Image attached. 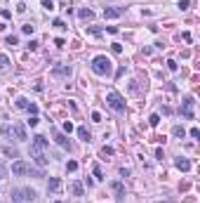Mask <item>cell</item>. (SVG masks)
<instances>
[{
    "label": "cell",
    "mask_w": 200,
    "mask_h": 203,
    "mask_svg": "<svg viewBox=\"0 0 200 203\" xmlns=\"http://www.w3.org/2000/svg\"><path fill=\"white\" fill-rule=\"evenodd\" d=\"M42 7H45L47 12H52L54 10V2H52V0H42Z\"/></svg>",
    "instance_id": "cell-26"
},
{
    "label": "cell",
    "mask_w": 200,
    "mask_h": 203,
    "mask_svg": "<svg viewBox=\"0 0 200 203\" xmlns=\"http://www.w3.org/2000/svg\"><path fill=\"white\" fill-rule=\"evenodd\" d=\"M38 123H40V121H38V116H31V118H28V125H31V128H36Z\"/></svg>",
    "instance_id": "cell-34"
},
{
    "label": "cell",
    "mask_w": 200,
    "mask_h": 203,
    "mask_svg": "<svg viewBox=\"0 0 200 203\" xmlns=\"http://www.w3.org/2000/svg\"><path fill=\"white\" fill-rule=\"evenodd\" d=\"M111 50H113L116 54H120V52H122V45H120V43H113V45H111Z\"/></svg>",
    "instance_id": "cell-33"
},
{
    "label": "cell",
    "mask_w": 200,
    "mask_h": 203,
    "mask_svg": "<svg viewBox=\"0 0 200 203\" xmlns=\"http://www.w3.org/2000/svg\"><path fill=\"white\" fill-rule=\"evenodd\" d=\"M2 154L10 156V158H17V156H19V151H17L14 146H2Z\"/></svg>",
    "instance_id": "cell-16"
},
{
    "label": "cell",
    "mask_w": 200,
    "mask_h": 203,
    "mask_svg": "<svg viewBox=\"0 0 200 203\" xmlns=\"http://www.w3.org/2000/svg\"><path fill=\"white\" fill-rule=\"evenodd\" d=\"M2 28H5V24H2V22H0V31H2Z\"/></svg>",
    "instance_id": "cell-42"
},
{
    "label": "cell",
    "mask_w": 200,
    "mask_h": 203,
    "mask_svg": "<svg viewBox=\"0 0 200 203\" xmlns=\"http://www.w3.org/2000/svg\"><path fill=\"white\" fill-rule=\"evenodd\" d=\"M52 73H54V76H59V78H71L73 69H71V66H54Z\"/></svg>",
    "instance_id": "cell-10"
},
{
    "label": "cell",
    "mask_w": 200,
    "mask_h": 203,
    "mask_svg": "<svg viewBox=\"0 0 200 203\" xmlns=\"http://www.w3.org/2000/svg\"><path fill=\"white\" fill-rule=\"evenodd\" d=\"M0 14H2V19H12V12H10V10H2Z\"/></svg>",
    "instance_id": "cell-39"
},
{
    "label": "cell",
    "mask_w": 200,
    "mask_h": 203,
    "mask_svg": "<svg viewBox=\"0 0 200 203\" xmlns=\"http://www.w3.org/2000/svg\"><path fill=\"white\" fill-rule=\"evenodd\" d=\"M78 17H80V19H94V12H92V10H80Z\"/></svg>",
    "instance_id": "cell-21"
},
{
    "label": "cell",
    "mask_w": 200,
    "mask_h": 203,
    "mask_svg": "<svg viewBox=\"0 0 200 203\" xmlns=\"http://www.w3.org/2000/svg\"><path fill=\"white\" fill-rule=\"evenodd\" d=\"M101 154H104V156H111V154H113V149H111V146H104V149H101Z\"/></svg>",
    "instance_id": "cell-41"
},
{
    "label": "cell",
    "mask_w": 200,
    "mask_h": 203,
    "mask_svg": "<svg viewBox=\"0 0 200 203\" xmlns=\"http://www.w3.org/2000/svg\"><path fill=\"white\" fill-rule=\"evenodd\" d=\"M69 191L73 194V196H83V184H80V182H71V184H69Z\"/></svg>",
    "instance_id": "cell-14"
},
{
    "label": "cell",
    "mask_w": 200,
    "mask_h": 203,
    "mask_svg": "<svg viewBox=\"0 0 200 203\" xmlns=\"http://www.w3.org/2000/svg\"><path fill=\"white\" fill-rule=\"evenodd\" d=\"M26 111H28V113H33V116H36V113H38V106H36V104H31V106H28Z\"/></svg>",
    "instance_id": "cell-40"
},
{
    "label": "cell",
    "mask_w": 200,
    "mask_h": 203,
    "mask_svg": "<svg viewBox=\"0 0 200 203\" xmlns=\"http://www.w3.org/2000/svg\"><path fill=\"white\" fill-rule=\"evenodd\" d=\"M92 121H94V123H101V113L99 111H92Z\"/></svg>",
    "instance_id": "cell-35"
},
{
    "label": "cell",
    "mask_w": 200,
    "mask_h": 203,
    "mask_svg": "<svg viewBox=\"0 0 200 203\" xmlns=\"http://www.w3.org/2000/svg\"><path fill=\"white\" fill-rule=\"evenodd\" d=\"M28 154H31V158L36 161V163H38L40 168H45V166H47V158H45V154H42L40 149H36V146H31V151H28Z\"/></svg>",
    "instance_id": "cell-6"
},
{
    "label": "cell",
    "mask_w": 200,
    "mask_h": 203,
    "mask_svg": "<svg viewBox=\"0 0 200 203\" xmlns=\"http://www.w3.org/2000/svg\"><path fill=\"white\" fill-rule=\"evenodd\" d=\"M17 106H19V109H28V106H31V102H28L26 97H19V99H17Z\"/></svg>",
    "instance_id": "cell-22"
},
{
    "label": "cell",
    "mask_w": 200,
    "mask_h": 203,
    "mask_svg": "<svg viewBox=\"0 0 200 203\" xmlns=\"http://www.w3.org/2000/svg\"><path fill=\"white\" fill-rule=\"evenodd\" d=\"M5 43H7V45H17V43H19V38H17V36H7Z\"/></svg>",
    "instance_id": "cell-29"
},
{
    "label": "cell",
    "mask_w": 200,
    "mask_h": 203,
    "mask_svg": "<svg viewBox=\"0 0 200 203\" xmlns=\"http://www.w3.org/2000/svg\"><path fill=\"white\" fill-rule=\"evenodd\" d=\"M188 135H191L193 139H198V137H200V130H198V128H191V132H188Z\"/></svg>",
    "instance_id": "cell-37"
},
{
    "label": "cell",
    "mask_w": 200,
    "mask_h": 203,
    "mask_svg": "<svg viewBox=\"0 0 200 203\" xmlns=\"http://www.w3.org/2000/svg\"><path fill=\"white\" fill-rule=\"evenodd\" d=\"M10 132H12V128H10V125H2V130H0V135H2V137H10Z\"/></svg>",
    "instance_id": "cell-32"
},
{
    "label": "cell",
    "mask_w": 200,
    "mask_h": 203,
    "mask_svg": "<svg viewBox=\"0 0 200 203\" xmlns=\"http://www.w3.org/2000/svg\"><path fill=\"white\" fill-rule=\"evenodd\" d=\"M92 172H94V177H97V180H106V177H104V170H101V166H99V163H94V166H92Z\"/></svg>",
    "instance_id": "cell-17"
},
{
    "label": "cell",
    "mask_w": 200,
    "mask_h": 203,
    "mask_svg": "<svg viewBox=\"0 0 200 203\" xmlns=\"http://www.w3.org/2000/svg\"><path fill=\"white\" fill-rule=\"evenodd\" d=\"M172 135H174V137H181V139H184V137H186V130L181 128V125H174V128H172Z\"/></svg>",
    "instance_id": "cell-18"
},
{
    "label": "cell",
    "mask_w": 200,
    "mask_h": 203,
    "mask_svg": "<svg viewBox=\"0 0 200 203\" xmlns=\"http://www.w3.org/2000/svg\"><path fill=\"white\" fill-rule=\"evenodd\" d=\"M12 132H14V137L19 139V142H26V139H28V135H26V128H24L21 123H14V125H12Z\"/></svg>",
    "instance_id": "cell-9"
},
{
    "label": "cell",
    "mask_w": 200,
    "mask_h": 203,
    "mask_svg": "<svg viewBox=\"0 0 200 203\" xmlns=\"http://www.w3.org/2000/svg\"><path fill=\"white\" fill-rule=\"evenodd\" d=\"M106 104H108L113 111H118V113H125V99H122L118 92H108L106 95Z\"/></svg>",
    "instance_id": "cell-4"
},
{
    "label": "cell",
    "mask_w": 200,
    "mask_h": 203,
    "mask_svg": "<svg viewBox=\"0 0 200 203\" xmlns=\"http://www.w3.org/2000/svg\"><path fill=\"white\" fill-rule=\"evenodd\" d=\"M174 166L179 168L181 172H188L191 170V161L188 158H177V161H174Z\"/></svg>",
    "instance_id": "cell-13"
},
{
    "label": "cell",
    "mask_w": 200,
    "mask_h": 203,
    "mask_svg": "<svg viewBox=\"0 0 200 203\" xmlns=\"http://www.w3.org/2000/svg\"><path fill=\"white\" fill-rule=\"evenodd\" d=\"M59 187H61V180H59V177H50V182H47V191H57Z\"/></svg>",
    "instance_id": "cell-15"
},
{
    "label": "cell",
    "mask_w": 200,
    "mask_h": 203,
    "mask_svg": "<svg viewBox=\"0 0 200 203\" xmlns=\"http://www.w3.org/2000/svg\"><path fill=\"white\" fill-rule=\"evenodd\" d=\"M54 139H57V144L61 146V149H69V151H71V142H69V137H66V135L57 132V135H54Z\"/></svg>",
    "instance_id": "cell-12"
},
{
    "label": "cell",
    "mask_w": 200,
    "mask_h": 203,
    "mask_svg": "<svg viewBox=\"0 0 200 203\" xmlns=\"http://www.w3.org/2000/svg\"><path fill=\"white\" fill-rule=\"evenodd\" d=\"M31 146H36V149H40V151H45L50 146V139L45 137V135H36V137H33V144Z\"/></svg>",
    "instance_id": "cell-8"
},
{
    "label": "cell",
    "mask_w": 200,
    "mask_h": 203,
    "mask_svg": "<svg viewBox=\"0 0 200 203\" xmlns=\"http://www.w3.org/2000/svg\"><path fill=\"white\" fill-rule=\"evenodd\" d=\"M78 137L83 139V142H90V130L87 128H78Z\"/></svg>",
    "instance_id": "cell-19"
},
{
    "label": "cell",
    "mask_w": 200,
    "mask_h": 203,
    "mask_svg": "<svg viewBox=\"0 0 200 203\" xmlns=\"http://www.w3.org/2000/svg\"><path fill=\"white\" fill-rule=\"evenodd\" d=\"M125 14V7H104V17L106 19H118Z\"/></svg>",
    "instance_id": "cell-7"
},
{
    "label": "cell",
    "mask_w": 200,
    "mask_h": 203,
    "mask_svg": "<svg viewBox=\"0 0 200 203\" xmlns=\"http://www.w3.org/2000/svg\"><path fill=\"white\" fill-rule=\"evenodd\" d=\"M38 198V194L33 189H14L12 191V201L14 203H33Z\"/></svg>",
    "instance_id": "cell-3"
},
{
    "label": "cell",
    "mask_w": 200,
    "mask_h": 203,
    "mask_svg": "<svg viewBox=\"0 0 200 203\" xmlns=\"http://www.w3.org/2000/svg\"><path fill=\"white\" fill-rule=\"evenodd\" d=\"M177 7H179V10H188L191 2H188V0H179V2H177Z\"/></svg>",
    "instance_id": "cell-27"
},
{
    "label": "cell",
    "mask_w": 200,
    "mask_h": 203,
    "mask_svg": "<svg viewBox=\"0 0 200 203\" xmlns=\"http://www.w3.org/2000/svg\"><path fill=\"white\" fill-rule=\"evenodd\" d=\"M111 189L116 191V198H118V201H122V198H125V187H122V182H111Z\"/></svg>",
    "instance_id": "cell-11"
},
{
    "label": "cell",
    "mask_w": 200,
    "mask_h": 203,
    "mask_svg": "<svg viewBox=\"0 0 200 203\" xmlns=\"http://www.w3.org/2000/svg\"><path fill=\"white\" fill-rule=\"evenodd\" d=\"M92 71H94L97 76H108L111 71H113V64H111L108 57L99 54V57H94V62H92Z\"/></svg>",
    "instance_id": "cell-2"
},
{
    "label": "cell",
    "mask_w": 200,
    "mask_h": 203,
    "mask_svg": "<svg viewBox=\"0 0 200 203\" xmlns=\"http://www.w3.org/2000/svg\"><path fill=\"white\" fill-rule=\"evenodd\" d=\"M167 69H169V71H177V69H179V64H177L174 59H167Z\"/></svg>",
    "instance_id": "cell-28"
},
{
    "label": "cell",
    "mask_w": 200,
    "mask_h": 203,
    "mask_svg": "<svg viewBox=\"0 0 200 203\" xmlns=\"http://www.w3.org/2000/svg\"><path fill=\"white\" fill-rule=\"evenodd\" d=\"M64 132H73V123L71 121H64Z\"/></svg>",
    "instance_id": "cell-31"
},
{
    "label": "cell",
    "mask_w": 200,
    "mask_h": 203,
    "mask_svg": "<svg viewBox=\"0 0 200 203\" xmlns=\"http://www.w3.org/2000/svg\"><path fill=\"white\" fill-rule=\"evenodd\" d=\"M148 123H151L153 128H158V125H160V116H158V113H153V116L148 118Z\"/></svg>",
    "instance_id": "cell-23"
},
{
    "label": "cell",
    "mask_w": 200,
    "mask_h": 203,
    "mask_svg": "<svg viewBox=\"0 0 200 203\" xmlns=\"http://www.w3.org/2000/svg\"><path fill=\"white\" fill-rule=\"evenodd\" d=\"M5 177H7V168L0 163V180H5Z\"/></svg>",
    "instance_id": "cell-38"
},
{
    "label": "cell",
    "mask_w": 200,
    "mask_h": 203,
    "mask_svg": "<svg viewBox=\"0 0 200 203\" xmlns=\"http://www.w3.org/2000/svg\"><path fill=\"white\" fill-rule=\"evenodd\" d=\"M54 203H61V201H54Z\"/></svg>",
    "instance_id": "cell-43"
},
{
    "label": "cell",
    "mask_w": 200,
    "mask_h": 203,
    "mask_svg": "<svg viewBox=\"0 0 200 203\" xmlns=\"http://www.w3.org/2000/svg\"><path fill=\"white\" fill-rule=\"evenodd\" d=\"M66 170H69V172H75V170H78V163H75V161H69V163H66Z\"/></svg>",
    "instance_id": "cell-25"
},
{
    "label": "cell",
    "mask_w": 200,
    "mask_h": 203,
    "mask_svg": "<svg viewBox=\"0 0 200 203\" xmlns=\"http://www.w3.org/2000/svg\"><path fill=\"white\" fill-rule=\"evenodd\" d=\"M33 28H36L33 24H24V26H21V33H26V36H31V33H33Z\"/></svg>",
    "instance_id": "cell-24"
},
{
    "label": "cell",
    "mask_w": 200,
    "mask_h": 203,
    "mask_svg": "<svg viewBox=\"0 0 200 203\" xmlns=\"http://www.w3.org/2000/svg\"><path fill=\"white\" fill-rule=\"evenodd\" d=\"M38 45H40L38 40H28V45H26V47H28V50H38Z\"/></svg>",
    "instance_id": "cell-36"
},
{
    "label": "cell",
    "mask_w": 200,
    "mask_h": 203,
    "mask_svg": "<svg viewBox=\"0 0 200 203\" xmlns=\"http://www.w3.org/2000/svg\"><path fill=\"white\" fill-rule=\"evenodd\" d=\"M52 26H54V28H69L66 24L61 22V19H54V22H52Z\"/></svg>",
    "instance_id": "cell-30"
},
{
    "label": "cell",
    "mask_w": 200,
    "mask_h": 203,
    "mask_svg": "<svg viewBox=\"0 0 200 203\" xmlns=\"http://www.w3.org/2000/svg\"><path fill=\"white\" fill-rule=\"evenodd\" d=\"M7 66H10V57L7 54H0V71H7Z\"/></svg>",
    "instance_id": "cell-20"
},
{
    "label": "cell",
    "mask_w": 200,
    "mask_h": 203,
    "mask_svg": "<svg viewBox=\"0 0 200 203\" xmlns=\"http://www.w3.org/2000/svg\"><path fill=\"white\" fill-rule=\"evenodd\" d=\"M12 175H31V177H45L42 170H33L26 161H14L12 163Z\"/></svg>",
    "instance_id": "cell-1"
},
{
    "label": "cell",
    "mask_w": 200,
    "mask_h": 203,
    "mask_svg": "<svg viewBox=\"0 0 200 203\" xmlns=\"http://www.w3.org/2000/svg\"><path fill=\"white\" fill-rule=\"evenodd\" d=\"M193 104H195V99H193V97H186V99L181 102V116H184V118H188V121L193 118Z\"/></svg>",
    "instance_id": "cell-5"
}]
</instances>
